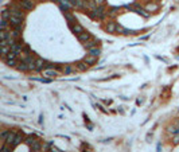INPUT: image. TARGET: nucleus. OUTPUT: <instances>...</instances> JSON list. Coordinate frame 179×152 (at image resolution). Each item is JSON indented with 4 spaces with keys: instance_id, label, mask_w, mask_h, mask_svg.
I'll use <instances>...</instances> for the list:
<instances>
[{
    "instance_id": "obj_17",
    "label": "nucleus",
    "mask_w": 179,
    "mask_h": 152,
    "mask_svg": "<svg viewBox=\"0 0 179 152\" xmlns=\"http://www.w3.org/2000/svg\"><path fill=\"white\" fill-rule=\"evenodd\" d=\"M0 28H1V30H11V23H9V20L1 19V22H0Z\"/></svg>"
},
{
    "instance_id": "obj_29",
    "label": "nucleus",
    "mask_w": 179,
    "mask_h": 152,
    "mask_svg": "<svg viewBox=\"0 0 179 152\" xmlns=\"http://www.w3.org/2000/svg\"><path fill=\"white\" fill-rule=\"evenodd\" d=\"M157 9V5L156 4H151V3H149V4H147V11H149V12H151V11H156Z\"/></svg>"
},
{
    "instance_id": "obj_2",
    "label": "nucleus",
    "mask_w": 179,
    "mask_h": 152,
    "mask_svg": "<svg viewBox=\"0 0 179 152\" xmlns=\"http://www.w3.org/2000/svg\"><path fill=\"white\" fill-rule=\"evenodd\" d=\"M42 74H43V77H46V78H55L57 76H59V73H58V70H55L54 67H50V69H44L43 72H42Z\"/></svg>"
},
{
    "instance_id": "obj_18",
    "label": "nucleus",
    "mask_w": 179,
    "mask_h": 152,
    "mask_svg": "<svg viewBox=\"0 0 179 152\" xmlns=\"http://www.w3.org/2000/svg\"><path fill=\"white\" fill-rule=\"evenodd\" d=\"M22 141H24V136H23L22 133H17L16 137H15V140H13V143H12V147H16V145H19V144L22 143Z\"/></svg>"
},
{
    "instance_id": "obj_13",
    "label": "nucleus",
    "mask_w": 179,
    "mask_h": 152,
    "mask_svg": "<svg viewBox=\"0 0 179 152\" xmlns=\"http://www.w3.org/2000/svg\"><path fill=\"white\" fill-rule=\"evenodd\" d=\"M97 58H98V57H94V55H90V54H87L86 57L83 58V61H85V62H86L87 65L90 66V65H94V63L97 62Z\"/></svg>"
},
{
    "instance_id": "obj_11",
    "label": "nucleus",
    "mask_w": 179,
    "mask_h": 152,
    "mask_svg": "<svg viewBox=\"0 0 179 152\" xmlns=\"http://www.w3.org/2000/svg\"><path fill=\"white\" fill-rule=\"evenodd\" d=\"M97 45H98V40L97 39H89L87 40V42H85V43H83V47H85V49H92V47H97Z\"/></svg>"
},
{
    "instance_id": "obj_1",
    "label": "nucleus",
    "mask_w": 179,
    "mask_h": 152,
    "mask_svg": "<svg viewBox=\"0 0 179 152\" xmlns=\"http://www.w3.org/2000/svg\"><path fill=\"white\" fill-rule=\"evenodd\" d=\"M105 15H106V11H105L104 4L97 5L93 11H90V18H93V19H104Z\"/></svg>"
},
{
    "instance_id": "obj_21",
    "label": "nucleus",
    "mask_w": 179,
    "mask_h": 152,
    "mask_svg": "<svg viewBox=\"0 0 179 152\" xmlns=\"http://www.w3.org/2000/svg\"><path fill=\"white\" fill-rule=\"evenodd\" d=\"M167 132H168V133H172V135L179 133V128H178V125H170L168 128H167Z\"/></svg>"
},
{
    "instance_id": "obj_32",
    "label": "nucleus",
    "mask_w": 179,
    "mask_h": 152,
    "mask_svg": "<svg viewBox=\"0 0 179 152\" xmlns=\"http://www.w3.org/2000/svg\"><path fill=\"white\" fill-rule=\"evenodd\" d=\"M8 147H9V145L4 144V145H3V148H1V152H11V151L8 149Z\"/></svg>"
},
{
    "instance_id": "obj_6",
    "label": "nucleus",
    "mask_w": 179,
    "mask_h": 152,
    "mask_svg": "<svg viewBox=\"0 0 179 152\" xmlns=\"http://www.w3.org/2000/svg\"><path fill=\"white\" fill-rule=\"evenodd\" d=\"M44 66H46V61L43 58H36V61H35V72H43Z\"/></svg>"
},
{
    "instance_id": "obj_7",
    "label": "nucleus",
    "mask_w": 179,
    "mask_h": 152,
    "mask_svg": "<svg viewBox=\"0 0 179 152\" xmlns=\"http://www.w3.org/2000/svg\"><path fill=\"white\" fill-rule=\"evenodd\" d=\"M9 23H11V28L17 27V26H23V19L16 18V16H12V15H11V18H9Z\"/></svg>"
},
{
    "instance_id": "obj_5",
    "label": "nucleus",
    "mask_w": 179,
    "mask_h": 152,
    "mask_svg": "<svg viewBox=\"0 0 179 152\" xmlns=\"http://www.w3.org/2000/svg\"><path fill=\"white\" fill-rule=\"evenodd\" d=\"M127 8H129V9H135V12H137V13H141L144 18H148L149 16V12H147V9H144V8H141V7H139V5H128Z\"/></svg>"
},
{
    "instance_id": "obj_15",
    "label": "nucleus",
    "mask_w": 179,
    "mask_h": 152,
    "mask_svg": "<svg viewBox=\"0 0 179 152\" xmlns=\"http://www.w3.org/2000/svg\"><path fill=\"white\" fill-rule=\"evenodd\" d=\"M87 67H89V65L85 61H81V62L75 63V69H78L79 72H85V70H87Z\"/></svg>"
},
{
    "instance_id": "obj_8",
    "label": "nucleus",
    "mask_w": 179,
    "mask_h": 152,
    "mask_svg": "<svg viewBox=\"0 0 179 152\" xmlns=\"http://www.w3.org/2000/svg\"><path fill=\"white\" fill-rule=\"evenodd\" d=\"M105 30H106V32H109V34H113V32L117 31V24L114 22H108L106 26H105Z\"/></svg>"
},
{
    "instance_id": "obj_31",
    "label": "nucleus",
    "mask_w": 179,
    "mask_h": 152,
    "mask_svg": "<svg viewBox=\"0 0 179 152\" xmlns=\"http://www.w3.org/2000/svg\"><path fill=\"white\" fill-rule=\"evenodd\" d=\"M172 144H174V145H178L179 144V133L174 135V137H172Z\"/></svg>"
},
{
    "instance_id": "obj_12",
    "label": "nucleus",
    "mask_w": 179,
    "mask_h": 152,
    "mask_svg": "<svg viewBox=\"0 0 179 152\" xmlns=\"http://www.w3.org/2000/svg\"><path fill=\"white\" fill-rule=\"evenodd\" d=\"M71 30H73V32H75L77 35H79V34H82V32H85V30H83V27L79 24V23H75V24H71Z\"/></svg>"
},
{
    "instance_id": "obj_36",
    "label": "nucleus",
    "mask_w": 179,
    "mask_h": 152,
    "mask_svg": "<svg viewBox=\"0 0 179 152\" xmlns=\"http://www.w3.org/2000/svg\"><path fill=\"white\" fill-rule=\"evenodd\" d=\"M26 1H32V0H26Z\"/></svg>"
},
{
    "instance_id": "obj_28",
    "label": "nucleus",
    "mask_w": 179,
    "mask_h": 152,
    "mask_svg": "<svg viewBox=\"0 0 179 152\" xmlns=\"http://www.w3.org/2000/svg\"><path fill=\"white\" fill-rule=\"evenodd\" d=\"M17 58V55L15 53H12V51H9L8 54H7V57H5V61H8V59H16Z\"/></svg>"
},
{
    "instance_id": "obj_16",
    "label": "nucleus",
    "mask_w": 179,
    "mask_h": 152,
    "mask_svg": "<svg viewBox=\"0 0 179 152\" xmlns=\"http://www.w3.org/2000/svg\"><path fill=\"white\" fill-rule=\"evenodd\" d=\"M31 149L34 152H39L40 149H42V143H40L38 139H35V141L32 143V145H31Z\"/></svg>"
},
{
    "instance_id": "obj_30",
    "label": "nucleus",
    "mask_w": 179,
    "mask_h": 152,
    "mask_svg": "<svg viewBox=\"0 0 179 152\" xmlns=\"http://www.w3.org/2000/svg\"><path fill=\"white\" fill-rule=\"evenodd\" d=\"M117 12H118V7H113V8H110V11L108 12V15H109V16H114Z\"/></svg>"
},
{
    "instance_id": "obj_24",
    "label": "nucleus",
    "mask_w": 179,
    "mask_h": 152,
    "mask_svg": "<svg viewBox=\"0 0 179 152\" xmlns=\"http://www.w3.org/2000/svg\"><path fill=\"white\" fill-rule=\"evenodd\" d=\"M9 18H11V12H9V9L4 8L3 11H1V19H7V20H9Z\"/></svg>"
},
{
    "instance_id": "obj_33",
    "label": "nucleus",
    "mask_w": 179,
    "mask_h": 152,
    "mask_svg": "<svg viewBox=\"0 0 179 152\" xmlns=\"http://www.w3.org/2000/svg\"><path fill=\"white\" fill-rule=\"evenodd\" d=\"M50 152H62V151H59L57 147H54V145H51L50 147Z\"/></svg>"
},
{
    "instance_id": "obj_10",
    "label": "nucleus",
    "mask_w": 179,
    "mask_h": 152,
    "mask_svg": "<svg viewBox=\"0 0 179 152\" xmlns=\"http://www.w3.org/2000/svg\"><path fill=\"white\" fill-rule=\"evenodd\" d=\"M58 3H59L61 8L63 9L65 12H67V9L73 7V5H71V3H70V0H58Z\"/></svg>"
},
{
    "instance_id": "obj_34",
    "label": "nucleus",
    "mask_w": 179,
    "mask_h": 152,
    "mask_svg": "<svg viewBox=\"0 0 179 152\" xmlns=\"http://www.w3.org/2000/svg\"><path fill=\"white\" fill-rule=\"evenodd\" d=\"M96 1H97V4L98 5H102L105 3V0H96Z\"/></svg>"
},
{
    "instance_id": "obj_20",
    "label": "nucleus",
    "mask_w": 179,
    "mask_h": 152,
    "mask_svg": "<svg viewBox=\"0 0 179 152\" xmlns=\"http://www.w3.org/2000/svg\"><path fill=\"white\" fill-rule=\"evenodd\" d=\"M87 53L90 54V55H94V57H98L101 54V50L100 47H92V49H89L87 50Z\"/></svg>"
},
{
    "instance_id": "obj_3",
    "label": "nucleus",
    "mask_w": 179,
    "mask_h": 152,
    "mask_svg": "<svg viewBox=\"0 0 179 152\" xmlns=\"http://www.w3.org/2000/svg\"><path fill=\"white\" fill-rule=\"evenodd\" d=\"M70 3L73 7L78 9H86L87 8V1L86 0H70Z\"/></svg>"
},
{
    "instance_id": "obj_25",
    "label": "nucleus",
    "mask_w": 179,
    "mask_h": 152,
    "mask_svg": "<svg viewBox=\"0 0 179 152\" xmlns=\"http://www.w3.org/2000/svg\"><path fill=\"white\" fill-rule=\"evenodd\" d=\"M73 72H74V67L71 66V65H66V66L63 67V73H65V74H71Z\"/></svg>"
},
{
    "instance_id": "obj_35",
    "label": "nucleus",
    "mask_w": 179,
    "mask_h": 152,
    "mask_svg": "<svg viewBox=\"0 0 179 152\" xmlns=\"http://www.w3.org/2000/svg\"><path fill=\"white\" fill-rule=\"evenodd\" d=\"M156 152H160V144H157V151Z\"/></svg>"
},
{
    "instance_id": "obj_19",
    "label": "nucleus",
    "mask_w": 179,
    "mask_h": 152,
    "mask_svg": "<svg viewBox=\"0 0 179 152\" xmlns=\"http://www.w3.org/2000/svg\"><path fill=\"white\" fill-rule=\"evenodd\" d=\"M17 70L19 72H27V70H30V67L26 62H19L17 63Z\"/></svg>"
},
{
    "instance_id": "obj_14",
    "label": "nucleus",
    "mask_w": 179,
    "mask_h": 152,
    "mask_svg": "<svg viewBox=\"0 0 179 152\" xmlns=\"http://www.w3.org/2000/svg\"><path fill=\"white\" fill-rule=\"evenodd\" d=\"M89 39H92V36H90L89 32H82V34H79L78 35V40L81 43H85V42H87Z\"/></svg>"
},
{
    "instance_id": "obj_9",
    "label": "nucleus",
    "mask_w": 179,
    "mask_h": 152,
    "mask_svg": "<svg viewBox=\"0 0 179 152\" xmlns=\"http://www.w3.org/2000/svg\"><path fill=\"white\" fill-rule=\"evenodd\" d=\"M15 137H16V133L12 132V131H9L8 136H7L5 140H4V144H7V145H9V147H12V143H13V140H15Z\"/></svg>"
},
{
    "instance_id": "obj_22",
    "label": "nucleus",
    "mask_w": 179,
    "mask_h": 152,
    "mask_svg": "<svg viewBox=\"0 0 179 152\" xmlns=\"http://www.w3.org/2000/svg\"><path fill=\"white\" fill-rule=\"evenodd\" d=\"M65 18L67 19V22L70 23V24H75V18L74 16H73V15H71V13H69V12H65Z\"/></svg>"
},
{
    "instance_id": "obj_37",
    "label": "nucleus",
    "mask_w": 179,
    "mask_h": 152,
    "mask_svg": "<svg viewBox=\"0 0 179 152\" xmlns=\"http://www.w3.org/2000/svg\"><path fill=\"white\" fill-rule=\"evenodd\" d=\"M39 1H43V0H39Z\"/></svg>"
},
{
    "instance_id": "obj_23",
    "label": "nucleus",
    "mask_w": 179,
    "mask_h": 152,
    "mask_svg": "<svg viewBox=\"0 0 179 152\" xmlns=\"http://www.w3.org/2000/svg\"><path fill=\"white\" fill-rule=\"evenodd\" d=\"M11 51V47L9 46H1V57H3V59L7 57V54Z\"/></svg>"
},
{
    "instance_id": "obj_26",
    "label": "nucleus",
    "mask_w": 179,
    "mask_h": 152,
    "mask_svg": "<svg viewBox=\"0 0 179 152\" xmlns=\"http://www.w3.org/2000/svg\"><path fill=\"white\" fill-rule=\"evenodd\" d=\"M34 141H35V139L32 137V136H31V135H30V136H27L26 139H24V143H26L27 145H30V147L32 145V143H34Z\"/></svg>"
},
{
    "instance_id": "obj_27",
    "label": "nucleus",
    "mask_w": 179,
    "mask_h": 152,
    "mask_svg": "<svg viewBox=\"0 0 179 152\" xmlns=\"http://www.w3.org/2000/svg\"><path fill=\"white\" fill-rule=\"evenodd\" d=\"M5 63H7V66H9V67H15L17 65V61L16 59H8V61H5Z\"/></svg>"
},
{
    "instance_id": "obj_4",
    "label": "nucleus",
    "mask_w": 179,
    "mask_h": 152,
    "mask_svg": "<svg viewBox=\"0 0 179 152\" xmlns=\"http://www.w3.org/2000/svg\"><path fill=\"white\" fill-rule=\"evenodd\" d=\"M17 1H19L22 9H24V11H31L34 8V1H26V0H17Z\"/></svg>"
}]
</instances>
